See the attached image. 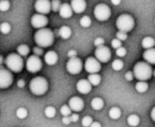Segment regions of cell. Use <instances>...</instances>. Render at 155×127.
<instances>
[{
    "label": "cell",
    "mask_w": 155,
    "mask_h": 127,
    "mask_svg": "<svg viewBox=\"0 0 155 127\" xmlns=\"http://www.w3.org/2000/svg\"><path fill=\"white\" fill-rule=\"evenodd\" d=\"M68 106L70 107V109L74 112H81L84 107V103L83 101L82 98L78 97V96H74L72 98H70L69 103H68Z\"/></svg>",
    "instance_id": "5bb4252c"
},
{
    "label": "cell",
    "mask_w": 155,
    "mask_h": 127,
    "mask_svg": "<svg viewBox=\"0 0 155 127\" xmlns=\"http://www.w3.org/2000/svg\"><path fill=\"white\" fill-rule=\"evenodd\" d=\"M61 5L62 4H61V2L59 0H53V1H51V9L54 12H57L60 9Z\"/></svg>",
    "instance_id": "836d02e7"
},
{
    "label": "cell",
    "mask_w": 155,
    "mask_h": 127,
    "mask_svg": "<svg viewBox=\"0 0 155 127\" xmlns=\"http://www.w3.org/2000/svg\"><path fill=\"white\" fill-rule=\"evenodd\" d=\"M54 32L48 28L38 29L35 34V42L41 48L49 47L54 44Z\"/></svg>",
    "instance_id": "6da1fadb"
},
{
    "label": "cell",
    "mask_w": 155,
    "mask_h": 127,
    "mask_svg": "<svg viewBox=\"0 0 155 127\" xmlns=\"http://www.w3.org/2000/svg\"><path fill=\"white\" fill-rule=\"evenodd\" d=\"M116 26L119 31L128 33L134 27V19L132 15L128 14L121 15L116 20Z\"/></svg>",
    "instance_id": "5b68a950"
},
{
    "label": "cell",
    "mask_w": 155,
    "mask_h": 127,
    "mask_svg": "<svg viewBox=\"0 0 155 127\" xmlns=\"http://www.w3.org/2000/svg\"><path fill=\"white\" fill-rule=\"evenodd\" d=\"M116 39L120 40L121 42L126 40L127 39V33H124V32H122V31H118L116 33Z\"/></svg>",
    "instance_id": "8d00e7d4"
},
{
    "label": "cell",
    "mask_w": 155,
    "mask_h": 127,
    "mask_svg": "<svg viewBox=\"0 0 155 127\" xmlns=\"http://www.w3.org/2000/svg\"><path fill=\"white\" fill-rule=\"evenodd\" d=\"M62 123H63L64 125H70V124H71L70 117H69V116H67V117H63V119H62Z\"/></svg>",
    "instance_id": "f6af8a7d"
},
{
    "label": "cell",
    "mask_w": 155,
    "mask_h": 127,
    "mask_svg": "<svg viewBox=\"0 0 155 127\" xmlns=\"http://www.w3.org/2000/svg\"><path fill=\"white\" fill-rule=\"evenodd\" d=\"M3 62H4V58H3V56H1V55H0V65H2V64H3Z\"/></svg>",
    "instance_id": "f907efd6"
},
{
    "label": "cell",
    "mask_w": 155,
    "mask_h": 127,
    "mask_svg": "<svg viewBox=\"0 0 155 127\" xmlns=\"http://www.w3.org/2000/svg\"><path fill=\"white\" fill-rule=\"evenodd\" d=\"M76 55H77V52L75 51V50H70L68 53H67V56L71 59V58H74V57H76Z\"/></svg>",
    "instance_id": "7bdbcfd3"
},
{
    "label": "cell",
    "mask_w": 155,
    "mask_h": 127,
    "mask_svg": "<svg viewBox=\"0 0 155 127\" xmlns=\"http://www.w3.org/2000/svg\"><path fill=\"white\" fill-rule=\"evenodd\" d=\"M44 57H45V62L48 65H54L58 61V55L54 51H48Z\"/></svg>",
    "instance_id": "ac0fdd59"
},
{
    "label": "cell",
    "mask_w": 155,
    "mask_h": 127,
    "mask_svg": "<svg viewBox=\"0 0 155 127\" xmlns=\"http://www.w3.org/2000/svg\"><path fill=\"white\" fill-rule=\"evenodd\" d=\"M34 53L35 54V55L36 56H40V55H43V50H42V48L41 47H34Z\"/></svg>",
    "instance_id": "60d3db41"
},
{
    "label": "cell",
    "mask_w": 155,
    "mask_h": 127,
    "mask_svg": "<svg viewBox=\"0 0 155 127\" xmlns=\"http://www.w3.org/2000/svg\"><path fill=\"white\" fill-rule=\"evenodd\" d=\"M59 33V36H61L63 39H68L71 37L72 35V30L69 26L67 25H63L62 27H60V29L58 30Z\"/></svg>",
    "instance_id": "ffe728a7"
},
{
    "label": "cell",
    "mask_w": 155,
    "mask_h": 127,
    "mask_svg": "<svg viewBox=\"0 0 155 127\" xmlns=\"http://www.w3.org/2000/svg\"><path fill=\"white\" fill-rule=\"evenodd\" d=\"M13 75L12 73L4 67L0 68V88L1 89H5V88H8L12 83H13Z\"/></svg>",
    "instance_id": "9c48e42d"
},
{
    "label": "cell",
    "mask_w": 155,
    "mask_h": 127,
    "mask_svg": "<svg viewBox=\"0 0 155 127\" xmlns=\"http://www.w3.org/2000/svg\"><path fill=\"white\" fill-rule=\"evenodd\" d=\"M104 100H103L102 98H100V97H95V98H94V99L92 100V102H91V106H92V108H93L94 110H95V111L101 110V109L104 107Z\"/></svg>",
    "instance_id": "44dd1931"
},
{
    "label": "cell",
    "mask_w": 155,
    "mask_h": 127,
    "mask_svg": "<svg viewBox=\"0 0 155 127\" xmlns=\"http://www.w3.org/2000/svg\"><path fill=\"white\" fill-rule=\"evenodd\" d=\"M59 15L63 18H70L73 15V10L69 4H62L59 9Z\"/></svg>",
    "instance_id": "e0dca14e"
},
{
    "label": "cell",
    "mask_w": 155,
    "mask_h": 127,
    "mask_svg": "<svg viewBox=\"0 0 155 127\" xmlns=\"http://www.w3.org/2000/svg\"><path fill=\"white\" fill-rule=\"evenodd\" d=\"M47 24H48V18L44 15L35 14L31 18V25L35 28H38V29L45 28V26Z\"/></svg>",
    "instance_id": "7c38bea8"
},
{
    "label": "cell",
    "mask_w": 155,
    "mask_h": 127,
    "mask_svg": "<svg viewBox=\"0 0 155 127\" xmlns=\"http://www.w3.org/2000/svg\"><path fill=\"white\" fill-rule=\"evenodd\" d=\"M116 55L119 57H124L126 55V49L124 46L119 47L118 49H116Z\"/></svg>",
    "instance_id": "74e56055"
},
{
    "label": "cell",
    "mask_w": 155,
    "mask_h": 127,
    "mask_svg": "<svg viewBox=\"0 0 155 127\" xmlns=\"http://www.w3.org/2000/svg\"><path fill=\"white\" fill-rule=\"evenodd\" d=\"M111 44H112V46H113L114 48H115V49H118L119 47H121V46H122V42H121L120 40L116 39V38L113 39Z\"/></svg>",
    "instance_id": "f35d334b"
},
{
    "label": "cell",
    "mask_w": 155,
    "mask_h": 127,
    "mask_svg": "<svg viewBox=\"0 0 155 127\" xmlns=\"http://www.w3.org/2000/svg\"><path fill=\"white\" fill-rule=\"evenodd\" d=\"M127 123L130 126L136 127L140 124V117L137 115H131L127 118Z\"/></svg>",
    "instance_id": "cb8c5ba5"
},
{
    "label": "cell",
    "mask_w": 155,
    "mask_h": 127,
    "mask_svg": "<svg viewBox=\"0 0 155 127\" xmlns=\"http://www.w3.org/2000/svg\"><path fill=\"white\" fill-rule=\"evenodd\" d=\"M69 117H70L71 123H72V122H73V123H76V122L79 120V115H78L77 114H73V115H71Z\"/></svg>",
    "instance_id": "b9f144b4"
},
{
    "label": "cell",
    "mask_w": 155,
    "mask_h": 127,
    "mask_svg": "<svg viewBox=\"0 0 155 127\" xmlns=\"http://www.w3.org/2000/svg\"><path fill=\"white\" fill-rule=\"evenodd\" d=\"M101 63L95 57H88L84 63V69L90 75L92 74H98L101 70Z\"/></svg>",
    "instance_id": "8fae6325"
},
{
    "label": "cell",
    "mask_w": 155,
    "mask_h": 127,
    "mask_svg": "<svg viewBox=\"0 0 155 127\" xmlns=\"http://www.w3.org/2000/svg\"><path fill=\"white\" fill-rule=\"evenodd\" d=\"M10 7V2L7 0H3L0 1V11L2 12H5L9 9Z\"/></svg>",
    "instance_id": "e575fe53"
},
{
    "label": "cell",
    "mask_w": 155,
    "mask_h": 127,
    "mask_svg": "<svg viewBox=\"0 0 155 127\" xmlns=\"http://www.w3.org/2000/svg\"><path fill=\"white\" fill-rule=\"evenodd\" d=\"M11 31V25L9 23L7 22H4L1 24V26H0V32L6 35V34H9Z\"/></svg>",
    "instance_id": "1f68e13d"
},
{
    "label": "cell",
    "mask_w": 155,
    "mask_h": 127,
    "mask_svg": "<svg viewBox=\"0 0 155 127\" xmlns=\"http://www.w3.org/2000/svg\"><path fill=\"white\" fill-rule=\"evenodd\" d=\"M112 67L115 71H121L124 68V62L121 59H116L113 62Z\"/></svg>",
    "instance_id": "4dcf8cb0"
},
{
    "label": "cell",
    "mask_w": 155,
    "mask_h": 127,
    "mask_svg": "<svg viewBox=\"0 0 155 127\" xmlns=\"http://www.w3.org/2000/svg\"><path fill=\"white\" fill-rule=\"evenodd\" d=\"M29 89L35 95H43L48 90V82L45 77H34L29 84Z\"/></svg>",
    "instance_id": "3957f363"
},
{
    "label": "cell",
    "mask_w": 155,
    "mask_h": 127,
    "mask_svg": "<svg viewBox=\"0 0 155 127\" xmlns=\"http://www.w3.org/2000/svg\"><path fill=\"white\" fill-rule=\"evenodd\" d=\"M42 65H43V64H42L41 59L38 56H36V55H31V56H29L27 58L26 64H25L26 69L30 73L39 72L42 69Z\"/></svg>",
    "instance_id": "ba28073f"
},
{
    "label": "cell",
    "mask_w": 155,
    "mask_h": 127,
    "mask_svg": "<svg viewBox=\"0 0 155 127\" xmlns=\"http://www.w3.org/2000/svg\"><path fill=\"white\" fill-rule=\"evenodd\" d=\"M104 38H102V37H97V38L94 40V45H95L96 47H99V46L104 45Z\"/></svg>",
    "instance_id": "ab89813d"
},
{
    "label": "cell",
    "mask_w": 155,
    "mask_h": 127,
    "mask_svg": "<svg viewBox=\"0 0 155 127\" xmlns=\"http://www.w3.org/2000/svg\"><path fill=\"white\" fill-rule=\"evenodd\" d=\"M35 9L40 15H45L51 11V1L49 0H37L35 3Z\"/></svg>",
    "instance_id": "4fadbf2b"
},
{
    "label": "cell",
    "mask_w": 155,
    "mask_h": 127,
    "mask_svg": "<svg viewBox=\"0 0 155 127\" xmlns=\"http://www.w3.org/2000/svg\"><path fill=\"white\" fill-rule=\"evenodd\" d=\"M154 25H155V19H154Z\"/></svg>",
    "instance_id": "f5cc1de1"
},
{
    "label": "cell",
    "mask_w": 155,
    "mask_h": 127,
    "mask_svg": "<svg viewBox=\"0 0 155 127\" xmlns=\"http://www.w3.org/2000/svg\"><path fill=\"white\" fill-rule=\"evenodd\" d=\"M87 80L91 84V85L95 86V85H98L101 83V76L98 74H92V75H89Z\"/></svg>",
    "instance_id": "d4e9b609"
},
{
    "label": "cell",
    "mask_w": 155,
    "mask_h": 127,
    "mask_svg": "<svg viewBox=\"0 0 155 127\" xmlns=\"http://www.w3.org/2000/svg\"><path fill=\"white\" fill-rule=\"evenodd\" d=\"M122 115V111L118 107H113L109 111V116L113 120H117L121 117Z\"/></svg>",
    "instance_id": "603a6c76"
},
{
    "label": "cell",
    "mask_w": 155,
    "mask_h": 127,
    "mask_svg": "<svg viewBox=\"0 0 155 127\" xmlns=\"http://www.w3.org/2000/svg\"><path fill=\"white\" fill-rule=\"evenodd\" d=\"M94 55H95V58L100 63H107L110 61L112 54H111V50L107 46L102 45L96 48L94 52Z\"/></svg>",
    "instance_id": "30bf717a"
},
{
    "label": "cell",
    "mask_w": 155,
    "mask_h": 127,
    "mask_svg": "<svg viewBox=\"0 0 155 127\" xmlns=\"http://www.w3.org/2000/svg\"><path fill=\"white\" fill-rule=\"evenodd\" d=\"M0 26H1V24H0Z\"/></svg>",
    "instance_id": "db71d44e"
},
{
    "label": "cell",
    "mask_w": 155,
    "mask_h": 127,
    "mask_svg": "<svg viewBox=\"0 0 155 127\" xmlns=\"http://www.w3.org/2000/svg\"><path fill=\"white\" fill-rule=\"evenodd\" d=\"M91 24H92V20L88 15H84L80 19V25H81V26H83L84 28L89 27L91 25Z\"/></svg>",
    "instance_id": "f546056e"
},
{
    "label": "cell",
    "mask_w": 155,
    "mask_h": 127,
    "mask_svg": "<svg viewBox=\"0 0 155 127\" xmlns=\"http://www.w3.org/2000/svg\"><path fill=\"white\" fill-rule=\"evenodd\" d=\"M83 69V63L80 58H71L66 63V70L71 75H78Z\"/></svg>",
    "instance_id": "52a82bcc"
},
{
    "label": "cell",
    "mask_w": 155,
    "mask_h": 127,
    "mask_svg": "<svg viewBox=\"0 0 155 127\" xmlns=\"http://www.w3.org/2000/svg\"><path fill=\"white\" fill-rule=\"evenodd\" d=\"M55 114H56V110L53 106H47L45 109V115L47 118H54L55 116Z\"/></svg>",
    "instance_id": "f1b7e54d"
},
{
    "label": "cell",
    "mask_w": 155,
    "mask_h": 127,
    "mask_svg": "<svg viewBox=\"0 0 155 127\" xmlns=\"http://www.w3.org/2000/svg\"><path fill=\"white\" fill-rule=\"evenodd\" d=\"M60 113L62 115H64V117H67V116H70L71 115V113H72V110L70 109V107L66 105H63L60 109Z\"/></svg>",
    "instance_id": "d6a6232c"
},
{
    "label": "cell",
    "mask_w": 155,
    "mask_h": 127,
    "mask_svg": "<svg viewBox=\"0 0 155 127\" xmlns=\"http://www.w3.org/2000/svg\"><path fill=\"white\" fill-rule=\"evenodd\" d=\"M148 84L146 82H143V81H139L136 85H135V89L138 93H145L148 90Z\"/></svg>",
    "instance_id": "484cf974"
},
{
    "label": "cell",
    "mask_w": 155,
    "mask_h": 127,
    "mask_svg": "<svg viewBox=\"0 0 155 127\" xmlns=\"http://www.w3.org/2000/svg\"><path fill=\"white\" fill-rule=\"evenodd\" d=\"M125 79L127 81H129V82L133 81V79H134V74H133V72H127L125 74Z\"/></svg>",
    "instance_id": "ee69618b"
},
{
    "label": "cell",
    "mask_w": 155,
    "mask_h": 127,
    "mask_svg": "<svg viewBox=\"0 0 155 127\" xmlns=\"http://www.w3.org/2000/svg\"><path fill=\"white\" fill-rule=\"evenodd\" d=\"M153 75H154V77H155V70H154V71H153Z\"/></svg>",
    "instance_id": "816d5d0a"
},
{
    "label": "cell",
    "mask_w": 155,
    "mask_h": 127,
    "mask_svg": "<svg viewBox=\"0 0 155 127\" xmlns=\"http://www.w3.org/2000/svg\"><path fill=\"white\" fill-rule=\"evenodd\" d=\"M16 51H17V54L20 56H25V55H28L30 49H29V47L26 45H18Z\"/></svg>",
    "instance_id": "4316f807"
},
{
    "label": "cell",
    "mask_w": 155,
    "mask_h": 127,
    "mask_svg": "<svg viewBox=\"0 0 155 127\" xmlns=\"http://www.w3.org/2000/svg\"><path fill=\"white\" fill-rule=\"evenodd\" d=\"M76 89L80 94L87 95L92 90V85L87 79H81L76 84Z\"/></svg>",
    "instance_id": "9a60e30c"
},
{
    "label": "cell",
    "mask_w": 155,
    "mask_h": 127,
    "mask_svg": "<svg viewBox=\"0 0 155 127\" xmlns=\"http://www.w3.org/2000/svg\"><path fill=\"white\" fill-rule=\"evenodd\" d=\"M134 76L139 81L146 82L153 76L152 66L146 62H139L134 67Z\"/></svg>",
    "instance_id": "7a4b0ae2"
},
{
    "label": "cell",
    "mask_w": 155,
    "mask_h": 127,
    "mask_svg": "<svg viewBox=\"0 0 155 127\" xmlns=\"http://www.w3.org/2000/svg\"><path fill=\"white\" fill-rule=\"evenodd\" d=\"M143 57L146 61L147 64L155 65V48H151V49L145 50L143 55Z\"/></svg>",
    "instance_id": "d6986e66"
},
{
    "label": "cell",
    "mask_w": 155,
    "mask_h": 127,
    "mask_svg": "<svg viewBox=\"0 0 155 127\" xmlns=\"http://www.w3.org/2000/svg\"><path fill=\"white\" fill-rule=\"evenodd\" d=\"M112 4L115 5H118L121 4V1L120 0H112Z\"/></svg>",
    "instance_id": "681fc988"
},
{
    "label": "cell",
    "mask_w": 155,
    "mask_h": 127,
    "mask_svg": "<svg viewBox=\"0 0 155 127\" xmlns=\"http://www.w3.org/2000/svg\"><path fill=\"white\" fill-rule=\"evenodd\" d=\"M71 7L73 12L76 14L83 13L86 8V2L84 0H73L71 1Z\"/></svg>",
    "instance_id": "2e32d148"
},
{
    "label": "cell",
    "mask_w": 155,
    "mask_h": 127,
    "mask_svg": "<svg viewBox=\"0 0 155 127\" xmlns=\"http://www.w3.org/2000/svg\"><path fill=\"white\" fill-rule=\"evenodd\" d=\"M90 127H102V125L98 122H93V124L90 125Z\"/></svg>",
    "instance_id": "c3c4849f"
},
{
    "label": "cell",
    "mask_w": 155,
    "mask_h": 127,
    "mask_svg": "<svg viewBox=\"0 0 155 127\" xmlns=\"http://www.w3.org/2000/svg\"><path fill=\"white\" fill-rule=\"evenodd\" d=\"M151 117H152L153 121L155 122V106L152 109V111H151Z\"/></svg>",
    "instance_id": "7dc6e473"
},
{
    "label": "cell",
    "mask_w": 155,
    "mask_h": 127,
    "mask_svg": "<svg viewBox=\"0 0 155 127\" xmlns=\"http://www.w3.org/2000/svg\"><path fill=\"white\" fill-rule=\"evenodd\" d=\"M27 114H28V112H27V110L25 107H19L16 110V112H15V115L19 119H25V118H26L27 117Z\"/></svg>",
    "instance_id": "83f0119b"
},
{
    "label": "cell",
    "mask_w": 155,
    "mask_h": 127,
    "mask_svg": "<svg viewBox=\"0 0 155 127\" xmlns=\"http://www.w3.org/2000/svg\"><path fill=\"white\" fill-rule=\"evenodd\" d=\"M142 45L144 49H151L153 48L155 45V40L151 36H146L142 41Z\"/></svg>",
    "instance_id": "7402d4cb"
},
{
    "label": "cell",
    "mask_w": 155,
    "mask_h": 127,
    "mask_svg": "<svg viewBox=\"0 0 155 127\" xmlns=\"http://www.w3.org/2000/svg\"><path fill=\"white\" fill-rule=\"evenodd\" d=\"M94 15L98 21H106L111 16V9L105 4H98L94 7Z\"/></svg>",
    "instance_id": "8992f818"
},
{
    "label": "cell",
    "mask_w": 155,
    "mask_h": 127,
    "mask_svg": "<svg viewBox=\"0 0 155 127\" xmlns=\"http://www.w3.org/2000/svg\"><path fill=\"white\" fill-rule=\"evenodd\" d=\"M93 124V118L91 116H84L82 119V125L84 127H90Z\"/></svg>",
    "instance_id": "d590c367"
},
{
    "label": "cell",
    "mask_w": 155,
    "mask_h": 127,
    "mask_svg": "<svg viewBox=\"0 0 155 127\" xmlns=\"http://www.w3.org/2000/svg\"><path fill=\"white\" fill-rule=\"evenodd\" d=\"M25 82L23 79H20V80L17 81V86H18L19 88H23V87L25 86Z\"/></svg>",
    "instance_id": "bcb514c9"
},
{
    "label": "cell",
    "mask_w": 155,
    "mask_h": 127,
    "mask_svg": "<svg viewBox=\"0 0 155 127\" xmlns=\"http://www.w3.org/2000/svg\"><path fill=\"white\" fill-rule=\"evenodd\" d=\"M5 64L7 67V69L10 72L14 73H19L23 70L24 67V60L22 56H20L18 54H9L5 60Z\"/></svg>",
    "instance_id": "277c9868"
}]
</instances>
